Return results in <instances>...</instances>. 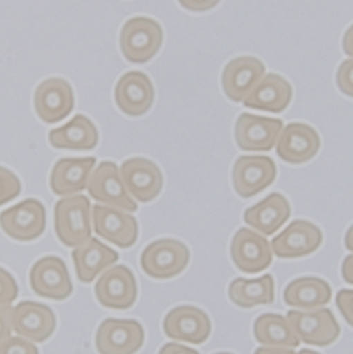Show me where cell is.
I'll return each mask as SVG.
<instances>
[{"label":"cell","mask_w":353,"mask_h":354,"mask_svg":"<svg viewBox=\"0 0 353 354\" xmlns=\"http://www.w3.org/2000/svg\"><path fill=\"white\" fill-rule=\"evenodd\" d=\"M21 191L20 180L10 169L0 167V206L13 201Z\"/></svg>","instance_id":"obj_30"},{"label":"cell","mask_w":353,"mask_h":354,"mask_svg":"<svg viewBox=\"0 0 353 354\" xmlns=\"http://www.w3.org/2000/svg\"><path fill=\"white\" fill-rule=\"evenodd\" d=\"M34 108L39 118L46 123L64 120L74 109V92L62 78L43 81L34 95Z\"/></svg>","instance_id":"obj_17"},{"label":"cell","mask_w":353,"mask_h":354,"mask_svg":"<svg viewBox=\"0 0 353 354\" xmlns=\"http://www.w3.org/2000/svg\"><path fill=\"white\" fill-rule=\"evenodd\" d=\"M30 287L37 295L53 301H64L73 294V282L68 268L55 256L40 259L31 267Z\"/></svg>","instance_id":"obj_13"},{"label":"cell","mask_w":353,"mask_h":354,"mask_svg":"<svg viewBox=\"0 0 353 354\" xmlns=\"http://www.w3.org/2000/svg\"><path fill=\"white\" fill-rule=\"evenodd\" d=\"M163 329L172 340L202 344L210 336L212 324L209 316L202 309L183 305L171 309L165 315Z\"/></svg>","instance_id":"obj_11"},{"label":"cell","mask_w":353,"mask_h":354,"mask_svg":"<svg viewBox=\"0 0 353 354\" xmlns=\"http://www.w3.org/2000/svg\"><path fill=\"white\" fill-rule=\"evenodd\" d=\"M95 165L96 160L93 157L61 158L55 162L50 176L53 192L58 196L81 194L88 187Z\"/></svg>","instance_id":"obj_23"},{"label":"cell","mask_w":353,"mask_h":354,"mask_svg":"<svg viewBox=\"0 0 353 354\" xmlns=\"http://www.w3.org/2000/svg\"><path fill=\"white\" fill-rule=\"evenodd\" d=\"M291 99V84L278 74H267L244 97L243 104L249 109L280 113L289 108Z\"/></svg>","instance_id":"obj_22"},{"label":"cell","mask_w":353,"mask_h":354,"mask_svg":"<svg viewBox=\"0 0 353 354\" xmlns=\"http://www.w3.org/2000/svg\"><path fill=\"white\" fill-rule=\"evenodd\" d=\"M255 354H297L293 348H281V347H259Z\"/></svg>","instance_id":"obj_40"},{"label":"cell","mask_w":353,"mask_h":354,"mask_svg":"<svg viewBox=\"0 0 353 354\" xmlns=\"http://www.w3.org/2000/svg\"><path fill=\"white\" fill-rule=\"evenodd\" d=\"M89 195L96 202L125 212H136L137 202L127 192L120 169L115 162L103 161L92 172L87 187Z\"/></svg>","instance_id":"obj_4"},{"label":"cell","mask_w":353,"mask_h":354,"mask_svg":"<svg viewBox=\"0 0 353 354\" xmlns=\"http://www.w3.org/2000/svg\"><path fill=\"white\" fill-rule=\"evenodd\" d=\"M13 308L10 305L0 306V346L12 337Z\"/></svg>","instance_id":"obj_35"},{"label":"cell","mask_w":353,"mask_h":354,"mask_svg":"<svg viewBox=\"0 0 353 354\" xmlns=\"http://www.w3.org/2000/svg\"><path fill=\"white\" fill-rule=\"evenodd\" d=\"M48 140L55 149L88 151L96 147L99 134L95 124L87 116L78 115L62 127L51 130Z\"/></svg>","instance_id":"obj_26"},{"label":"cell","mask_w":353,"mask_h":354,"mask_svg":"<svg viewBox=\"0 0 353 354\" xmlns=\"http://www.w3.org/2000/svg\"><path fill=\"white\" fill-rule=\"evenodd\" d=\"M115 100L123 113L141 116L150 111L154 102V86L146 74L130 71L119 80L115 89Z\"/></svg>","instance_id":"obj_21"},{"label":"cell","mask_w":353,"mask_h":354,"mask_svg":"<svg viewBox=\"0 0 353 354\" xmlns=\"http://www.w3.org/2000/svg\"><path fill=\"white\" fill-rule=\"evenodd\" d=\"M287 319L300 340L309 346L327 347L341 335V328L332 310L320 308L314 310H290Z\"/></svg>","instance_id":"obj_6"},{"label":"cell","mask_w":353,"mask_h":354,"mask_svg":"<svg viewBox=\"0 0 353 354\" xmlns=\"http://www.w3.org/2000/svg\"><path fill=\"white\" fill-rule=\"evenodd\" d=\"M119 169L123 184L133 199L146 203L160 195L163 174L153 161L136 157L126 160Z\"/></svg>","instance_id":"obj_15"},{"label":"cell","mask_w":353,"mask_h":354,"mask_svg":"<svg viewBox=\"0 0 353 354\" xmlns=\"http://www.w3.org/2000/svg\"><path fill=\"white\" fill-rule=\"evenodd\" d=\"M266 75V65L255 57L243 55L228 62L222 73V88L232 102H243Z\"/></svg>","instance_id":"obj_20"},{"label":"cell","mask_w":353,"mask_h":354,"mask_svg":"<svg viewBox=\"0 0 353 354\" xmlns=\"http://www.w3.org/2000/svg\"><path fill=\"white\" fill-rule=\"evenodd\" d=\"M19 294V287L15 277L0 267V306H8L15 302Z\"/></svg>","instance_id":"obj_31"},{"label":"cell","mask_w":353,"mask_h":354,"mask_svg":"<svg viewBox=\"0 0 353 354\" xmlns=\"http://www.w3.org/2000/svg\"><path fill=\"white\" fill-rule=\"evenodd\" d=\"M277 176L274 161L267 156H242L232 171V183L240 198L249 199L269 188Z\"/></svg>","instance_id":"obj_8"},{"label":"cell","mask_w":353,"mask_h":354,"mask_svg":"<svg viewBox=\"0 0 353 354\" xmlns=\"http://www.w3.org/2000/svg\"><path fill=\"white\" fill-rule=\"evenodd\" d=\"M297 354H320V353H316V351L309 350V348H302V350H300Z\"/></svg>","instance_id":"obj_42"},{"label":"cell","mask_w":353,"mask_h":354,"mask_svg":"<svg viewBox=\"0 0 353 354\" xmlns=\"http://www.w3.org/2000/svg\"><path fill=\"white\" fill-rule=\"evenodd\" d=\"M92 225L95 233L122 249H129L138 237V225L134 216L125 210L105 205L92 206Z\"/></svg>","instance_id":"obj_12"},{"label":"cell","mask_w":353,"mask_h":354,"mask_svg":"<svg viewBox=\"0 0 353 354\" xmlns=\"http://www.w3.org/2000/svg\"><path fill=\"white\" fill-rule=\"evenodd\" d=\"M253 335L256 340L267 347L296 348L301 340L286 316L278 313H263L255 321Z\"/></svg>","instance_id":"obj_28"},{"label":"cell","mask_w":353,"mask_h":354,"mask_svg":"<svg viewBox=\"0 0 353 354\" xmlns=\"http://www.w3.org/2000/svg\"><path fill=\"white\" fill-rule=\"evenodd\" d=\"M342 46H343L345 54L349 55L350 58H353V24L345 31Z\"/></svg>","instance_id":"obj_39"},{"label":"cell","mask_w":353,"mask_h":354,"mask_svg":"<svg viewBox=\"0 0 353 354\" xmlns=\"http://www.w3.org/2000/svg\"><path fill=\"white\" fill-rule=\"evenodd\" d=\"M321 149V138L316 130L305 123H290L278 137L277 156L289 164H304L312 160Z\"/></svg>","instance_id":"obj_18"},{"label":"cell","mask_w":353,"mask_h":354,"mask_svg":"<svg viewBox=\"0 0 353 354\" xmlns=\"http://www.w3.org/2000/svg\"><path fill=\"white\" fill-rule=\"evenodd\" d=\"M291 216V206L286 196L274 192L255 206L246 209L244 223L263 236H271L282 227Z\"/></svg>","instance_id":"obj_24"},{"label":"cell","mask_w":353,"mask_h":354,"mask_svg":"<svg viewBox=\"0 0 353 354\" xmlns=\"http://www.w3.org/2000/svg\"><path fill=\"white\" fill-rule=\"evenodd\" d=\"M55 326V313L44 304L24 301L13 308V330L33 343L46 342Z\"/></svg>","instance_id":"obj_19"},{"label":"cell","mask_w":353,"mask_h":354,"mask_svg":"<svg viewBox=\"0 0 353 354\" xmlns=\"http://www.w3.org/2000/svg\"><path fill=\"white\" fill-rule=\"evenodd\" d=\"M342 278L347 284H353V254L347 256L342 263Z\"/></svg>","instance_id":"obj_38"},{"label":"cell","mask_w":353,"mask_h":354,"mask_svg":"<svg viewBox=\"0 0 353 354\" xmlns=\"http://www.w3.org/2000/svg\"><path fill=\"white\" fill-rule=\"evenodd\" d=\"M163 28L159 21L149 17H133L120 31V50L123 57L133 64H146L163 44Z\"/></svg>","instance_id":"obj_2"},{"label":"cell","mask_w":353,"mask_h":354,"mask_svg":"<svg viewBox=\"0 0 353 354\" xmlns=\"http://www.w3.org/2000/svg\"><path fill=\"white\" fill-rule=\"evenodd\" d=\"M145 343V329L133 319H106L98 328L99 354H136Z\"/></svg>","instance_id":"obj_7"},{"label":"cell","mask_w":353,"mask_h":354,"mask_svg":"<svg viewBox=\"0 0 353 354\" xmlns=\"http://www.w3.org/2000/svg\"><path fill=\"white\" fill-rule=\"evenodd\" d=\"M336 84L342 93L353 97V58L345 59L338 69Z\"/></svg>","instance_id":"obj_33"},{"label":"cell","mask_w":353,"mask_h":354,"mask_svg":"<svg viewBox=\"0 0 353 354\" xmlns=\"http://www.w3.org/2000/svg\"><path fill=\"white\" fill-rule=\"evenodd\" d=\"M233 264L246 274H257L273 263L271 244L264 236L251 229H239L230 243Z\"/></svg>","instance_id":"obj_9"},{"label":"cell","mask_w":353,"mask_h":354,"mask_svg":"<svg viewBox=\"0 0 353 354\" xmlns=\"http://www.w3.org/2000/svg\"><path fill=\"white\" fill-rule=\"evenodd\" d=\"M188 247L175 239H160L150 243L140 256L145 274L154 279H168L181 274L190 264Z\"/></svg>","instance_id":"obj_3"},{"label":"cell","mask_w":353,"mask_h":354,"mask_svg":"<svg viewBox=\"0 0 353 354\" xmlns=\"http://www.w3.org/2000/svg\"><path fill=\"white\" fill-rule=\"evenodd\" d=\"M0 354H40V353L33 342L21 336H12L2 346H0Z\"/></svg>","instance_id":"obj_32"},{"label":"cell","mask_w":353,"mask_h":354,"mask_svg":"<svg viewBox=\"0 0 353 354\" xmlns=\"http://www.w3.org/2000/svg\"><path fill=\"white\" fill-rule=\"evenodd\" d=\"M92 206L84 195H69L60 199L54 209V227L60 241L66 247H78L91 239Z\"/></svg>","instance_id":"obj_1"},{"label":"cell","mask_w":353,"mask_h":354,"mask_svg":"<svg viewBox=\"0 0 353 354\" xmlns=\"http://www.w3.org/2000/svg\"><path fill=\"white\" fill-rule=\"evenodd\" d=\"M345 247L347 250L353 252V225L347 229V232L345 234Z\"/></svg>","instance_id":"obj_41"},{"label":"cell","mask_w":353,"mask_h":354,"mask_svg":"<svg viewBox=\"0 0 353 354\" xmlns=\"http://www.w3.org/2000/svg\"><path fill=\"white\" fill-rule=\"evenodd\" d=\"M282 297L289 306L314 310L325 306L331 301L332 288L323 278L301 277L290 282Z\"/></svg>","instance_id":"obj_27"},{"label":"cell","mask_w":353,"mask_h":354,"mask_svg":"<svg viewBox=\"0 0 353 354\" xmlns=\"http://www.w3.org/2000/svg\"><path fill=\"white\" fill-rule=\"evenodd\" d=\"M159 354H199V353L191 347H187L179 343H167L160 348Z\"/></svg>","instance_id":"obj_37"},{"label":"cell","mask_w":353,"mask_h":354,"mask_svg":"<svg viewBox=\"0 0 353 354\" xmlns=\"http://www.w3.org/2000/svg\"><path fill=\"white\" fill-rule=\"evenodd\" d=\"M73 260L78 279L89 284L99 274L118 263L119 254L109 245H105L98 239L91 237L75 247Z\"/></svg>","instance_id":"obj_25"},{"label":"cell","mask_w":353,"mask_h":354,"mask_svg":"<svg viewBox=\"0 0 353 354\" xmlns=\"http://www.w3.org/2000/svg\"><path fill=\"white\" fill-rule=\"evenodd\" d=\"M336 305L343 319L353 328V290H342L336 295Z\"/></svg>","instance_id":"obj_34"},{"label":"cell","mask_w":353,"mask_h":354,"mask_svg":"<svg viewBox=\"0 0 353 354\" xmlns=\"http://www.w3.org/2000/svg\"><path fill=\"white\" fill-rule=\"evenodd\" d=\"M323 244V232L308 221H294L271 241L273 253L280 259H298L312 254Z\"/></svg>","instance_id":"obj_16"},{"label":"cell","mask_w":353,"mask_h":354,"mask_svg":"<svg viewBox=\"0 0 353 354\" xmlns=\"http://www.w3.org/2000/svg\"><path fill=\"white\" fill-rule=\"evenodd\" d=\"M215 354H232V353H215Z\"/></svg>","instance_id":"obj_43"},{"label":"cell","mask_w":353,"mask_h":354,"mask_svg":"<svg viewBox=\"0 0 353 354\" xmlns=\"http://www.w3.org/2000/svg\"><path fill=\"white\" fill-rule=\"evenodd\" d=\"M46 209L37 199H26L0 214V227L12 239L31 241L46 230Z\"/></svg>","instance_id":"obj_5"},{"label":"cell","mask_w":353,"mask_h":354,"mask_svg":"<svg viewBox=\"0 0 353 354\" xmlns=\"http://www.w3.org/2000/svg\"><path fill=\"white\" fill-rule=\"evenodd\" d=\"M282 122L251 113H242L235 126V138L243 151H270L282 133Z\"/></svg>","instance_id":"obj_14"},{"label":"cell","mask_w":353,"mask_h":354,"mask_svg":"<svg viewBox=\"0 0 353 354\" xmlns=\"http://www.w3.org/2000/svg\"><path fill=\"white\" fill-rule=\"evenodd\" d=\"M95 295L105 308L118 310L132 308L137 298V282L132 270L126 266L106 270L96 282Z\"/></svg>","instance_id":"obj_10"},{"label":"cell","mask_w":353,"mask_h":354,"mask_svg":"<svg viewBox=\"0 0 353 354\" xmlns=\"http://www.w3.org/2000/svg\"><path fill=\"white\" fill-rule=\"evenodd\" d=\"M229 298L235 305L246 309L273 304L274 278L271 274L255 279L237 278L230 282Z\"/></svg>","instance_id":"obj_29"},{"label":"cell","mask_w":353,"mask_h":354,"mask_svg":"<svg viewBox=\"0 0 353 354\" xmlns=\"http://www.w3.org/2000/svg\"><path fill=\"white\" fill-rule=\"evenodd\" d=\"M221 0H179V3L190 12H206L215 8Z\"/></svg>","instance_id":"obj_36"}]
</instances>
